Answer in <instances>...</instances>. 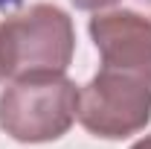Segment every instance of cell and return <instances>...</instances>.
Wrapping results in <instances>:
<instances>
[{
    "instance_id": "6da1fadb",
    "label": "cell",
    "mask_w": 151,
    "mask_h": 149,
    "mask_svg": "<svg viewBox=\"0 0 151 149\" xmlns=\"http://www.w3.org/2000/svg\"><path fill=\"white\" fill-rule=\"evenodd\" d=\"M73 53V20L52 3H35L0 20V79L64 73Z\"/></svg>"
},
{
    "instance_id": "7a4b0ae2",
    "label": "cell",
    "mask_w": 151,
    "mask_h": 149,
    "mask_svg": "<svg viewBox=\"0 0 151 149\" xmlns=\"http://www.w3.org/2000/svg\"><path fill=\"white\" fill-rule=\"evenodd\" d=\"M78 111V88L64 73L12 79L0 91V129L18 143H50L67 134Z\"/></svg>"
},
{
    "instance_id": "3957f363",
    "label": "cell",
    "mask_w": 151,
    "mask_h": 149,
    "mask_svg": "<svg viewBox=\"0 0 151 149\" xmlns=\"http://www.w3.org/2000/svg\"><path fill=\"white\" fill-rule=\"evenodd\" d=\"M76 117L90 134L105 140H122L142 131L151 120V70L102 64L78 91Z\"/></svg>"
},
{
    "instance_id": "277c9868",
    "label": "cell",
    "mask_w": 151,
    "mask_h": 149,
    "mask_svg": "<svg viewBox=\"0 0 151 149\" xmlns=\"http://www.w3.org/2000/svg\"><path fill=\"white\" fill-rule=\"evenodd\" d=\"M102 64L151 70V0H113L90 18Z\"/></svg>"
},
{
    "instance_id": "5b68a950",
    "label": "cell",
    "mask_w": 151,
    "mask_h": 149,
    "mask_svg": "<svg viewBox=\"0 0 151 149\" xmlns=\"http://www.w3.org/2000/svg\"><path fill=\"white\" fill-rule=\"evenodd\" d=\"M108 3H113V0H73L76 9H81V12H96V9H105Z\"/></svg>"
},
{
    "instance_id": "8992f818",
    "label": "cell",
    "mask_w": 151,
    "mask_h": 149,
    "mask_svg": "<svg viewBox=\"0 0 151 149\" xmlns=\"http://www.w3.org/2000/svg\"><path fill=\"white\" fill-rule=\"evenodd\" d=\"M131 149H151V134H148V137H142V140H137Z\"/></svg>"
}]
</instances>
